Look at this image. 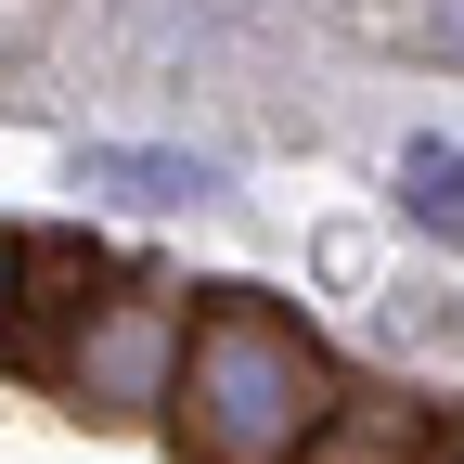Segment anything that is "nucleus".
Masks as SVG:
<instances>
[{"label": "nucleus", "instance_id": "1", "mask_svg": "<svg viewBox=\"0 0 464 464\" xmlns=\"http://www.w3.org/2000/svg\"><path fill=\"white\" fill-rule=\"evenodd\" d=\"M168 426H181V464H310L335 439V362L310 348V323L219 297L181 323Z\"/></svg>", "mask_w": 464, "mask_h": 464}, {"label": "nucleus", "instance_id": "2", "mask_svg": "<svg viewBox=\"0 0 464 464\" xmlns=\"http://www.w3.org/2000/svg\"><path fill=\"white\" fill-rule=\"evenodd\" d=\"M181 387V323L155 297H91L65 335V400L78 413H142V400Z\"/></svg>", "mask_w": 464, "mask_h": 464}, {"label": "nucleus", "instance_id": "3", "mask_svg": "<svg viewBox=\"0 0 464 464\" xmlns=\"http://www.w3.org/2000/svg\"><path fill=\"white\" fill-rule=\"evenodd\" d=\"M78 181H91V194H130V207H207L219 168H207V155H168V142H91Z\"/></svg>", "mask_w": 464, "mask_h": 464}, {"label": "nucleus", "instance_id": "4", "mask_svg": "<svg viewBox=\"0 0 464 464\" xmlns=\"http://www.w3.org/2000/svg\"><path fill=\"white\" fill-rule=\"evenodd\" d=\"M26 284H39V310H91V246L39 232V246H26Z\"/></svg>", "mask_w": 464, "mask_h": 464}, {"label": "nucleus", "instance_id": "5", "mask_svg": "<svg viewBox=\"0 0 464 464\" xmlns=\"http://www.w3.org/2000/svg\"><path fill=\"white\" fill-rule=\"evenodd\" d=\"M413 207H426V219H439V232H451V219H464V155H439V142H426V155H413Z\"/></svg>", "mask_w": 464, "mask_h": 464}, {"label": "nucleus", "instance_id": "6", "mask_svg": "<svg viewBox=\"0 0 464 464\" xmlns=\"http://www.w3.org/2000/svg\"><path fill=\"white\" fill-rule=\"evenodd\" d=\"M14 284H26V246L0 232V323H14Z\"/></svg>", "mask_w": 464, "mask_h": 464}, {"label": "nucleus", "instance_id": "7", "mask_svg": "<svg viewBox=\"0 0 464 464\" xmlns=\"http://www.w3.org/2000/svg\"><path fill=\"white\" fill-rule=\"evenodd\" d=\"M439 52H464V0H439Z\"/></svg>", "mask_w": 464, "mask_h": 464}, {"label": "nucleus", "instance_id": "8", "mask_svg": "<svg viewBox=\"0 0 464 464\" xmlns=\"http://www.w3.org/2000/svg\"><path fill=\"white\" fill-rule=\"evenodd\" d=\"M439 464H464V426H451V439H439Z\"/></svg>", "mask_w": 464, "mask_h": 464}]
</instances>
